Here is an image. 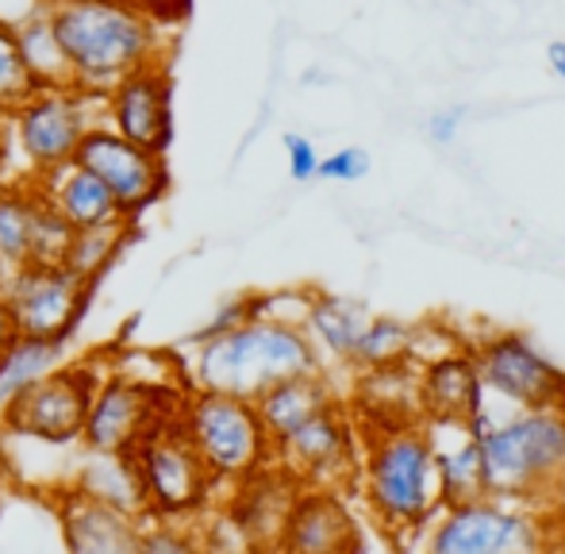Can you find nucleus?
Masks as SVG:
<instances>
[{
    "mask_svg": "<svg viewBox=\"0 0 565 554\" xmlns=\"http://www.w3.org/2000/svg\"><path fill=\"white\" fill-rule=\"evenodd\" d=\"M466 424L481 450L484 493L535 504L565 489V405L512 408L481 390Z\"/></svg>",
    "mask_w": 565,
    "mask_h": 554,
    "instance_id": "f257e3e1",
    "label": "nucleus"
},
{
    "mask_svg": "<svg viewBox=\"0 0 565 554\" xmlns=\"http://www.w3.org/2000/svg\"><path fill=\"white\" fill-rule=\"evenodd\" d=\"M54 35L74 70V85L105 97L119 77L170 62V28L131 0H46Z\"/></svg>",
    "mask_w": 565,
    "mask_h": 554,
    "instance_id": "f03ea898",
    "label": "nucleus"
},
{
    "mask_svg": "<svg viewBox=\"0 0 565 554\" xmlns=\"http://www.w3.org/2000/svg\"><path fill=\"white\" fill-rule=\"evenodd\" d=\"M316 370H323V359L308 339L305 323L254 312L250 320L196 343L181 377L189 390H212L254 401L274 382L316 374Z\"/></svg>",
    "mask_w": 565,
    "mask_h": 554,
    "instance_id": "7ed1b4c3",
    "label": "nucleus"
},
{
    "mask_svg": "<svg viewBox=\"0 0 565 554\" xmlns=\"http://www.w3.org/2000/svg\"><path fill=\"white\" fill-rule=\"evenodd\" d=\"M365 501L385 528L408 532L443 509L439 470L424 427L388 424L365 450Z\"/></svg>",
    "mask_w": 565,
    "mask_h": 554,
    "instance_id": "20e7f679",
    "label": "nucleus"
},
{
    "mask_svg": "<svg viewBox=\"0 0 565 554\" xmlns=\"http://www.w3.org/2000/svg\"><path fill=\"white\" fill-rule=\"evenodd\" d=\"M178 416L189 443L220 486H235L274 462V443L262 427L254 401L212 390H189L181 397Z\"/></svg>",
    "mask_w": 565,
    "mask_h": 554,
    "instance_id": "39448f33",
    "label": "nucleus"
},
{
    "mask_svg": "<svg viewBox=\"0 0 565 554\" xmlns=\"http://www.w3.org/2000/svg\"><path fill=\"white\" fill-rule=\"evenodd\" d=\"M139 466L142 493H147V520H185L196 524L216 501L220 481L189 443L181 416L154 424L131 450Z\"/></svg>",
    "mask_w": 565,
    "mask_h": 554,
    "instance_id": "423d86ee",
    "label": "nucleus"
},
{
    "mask_svg": "<svg viewBox=\"0 0 565 554\" xmlns=\"http://www.w3.org/2000/svg\"><path fill=\"white\" fill-rule=\"evenodd\" d=\"M424 547L431 554H527L546 547V524L527 501L477 493L435 512Z\"/></svg>",
    "mask_w": 565,
    "mask_h": 554,
    "instance_id": "0eeeda50",
    "label": "nucleus"
},
{
    "mask_svg": "<svg viewBox=\"0 0 565 554\" xmlns=\"http://www.w3.org/2000/svg\"><path fill=\"white\" fill-rule=\"evenodd\" d=\"M185 385H162L158 377H139L127 366L100 370V382L93 390L89 413L82 427L85 450H135V443L162 419L181 413Z\"/></svg>",
    "mask_w": 565,
    "mask_h": 554,
    "instance_id": "6e6552de",
    "label": "nucleus"
},
{
    "mask_svg": "<svg viewBox=\"0 0 565 554\" xmlns=\"http://www.w3.org/2000/svg\"><path fill=\"white\" fill-rule=\"evenodd\" d=\"M97 382V362H70V366L62 362L23 393H15L8 405H0V432L46 443V447H74L82 443L85 413Z\"/></svg>",
    "mask_w": 565,
    "mask_h": 554,
    "instance_id": "1a4fd4ad",
    "label": "nucleus"
},
{
    "mask_svg": "<svg viewBox=\"0 0 565 554\" xmlns=\"http://www.w3.org/2000/svg\"><path fill=\"white\" fill-rule=\"evenodd\" d=\"M12 142L28 170L46 173L74 162L85 131L100 124V97L77 85L70 89H35L12 116Z\"/></svg>",
    "mask_w": 565,
    "mask_h": 554,
    "instance_id": "9d476101",
    "label": "nucleus"
},
{
    "mask_svg": "<svg viewBox=\"0 0 565 554\" xmlns=\"http://www.w3.org/2000/svg\"><path fill=\"white\" fill-rule=\"evenodd\" d=\"M15 335L74 339L97 285L70 270L66 263H28L0 277Z\"/></svg>",
    "mask_w": 565,
    "mask_h": 554,
    "instance_id": "9b49d317",
    "label": "nucleus"
},
{
    "mask_svg": "<svg viewBox=\"0 0 565 554\" xmlns=\"http://www.w3.org/2000/svg\"><path fill=\"white\" fill-rule=\"evenodd\" d=\"M74 162L85 166V170L113 193V201L119 204L124 220H131V224L142 216V212L154 209V204L166 196V189H170L166 155L124 139L119 131L108 128L105 120L93 124V128L85 131Z\"/></svg>",
    "mask_w": 565,
    "mask_h": 554,
    "instance_id": "f8f14e48",
    "label": "nucleus"
},
{
    "mask_svg": "<svg viewBox=\"0 0 565 554\" xmlns=\"http://www.w3.org/2000/svg\"><path fill=\"white\" fill-rule=\"evenodd\" d=\"M481 390L512 408L565 405V370L520 331H497L473 354Z\"/></svg>",
    "mask_w": 565,
    "mask_h": 554,
    "instance_id": "ddd939ff",
    "label": "nucleus"
},
{
    "mask_svg": "<svg viewBox=\"0 0 565 554\" xmlns=\"http://www.w3.org/2000/svg\"><path fill=\"white\" fill-rule=\"evenodd\" d=\"M100 120L124 139L166 155L173 139V85L166 62L119 77L100 97Z\"/></svg>",
    "mask_w": 565,
    "mask_h": 554,
    "instance_id": "4468645a",
    "label": "nucleus"
},
{
    "mask_svg": "<svg viewBox=\"0 0 565 554\" xmlns=\"http://www.w3.org/2000/svg\"><path fill=\"white\" fill-rule=\"evenodd\" d=\"M70 235L35 185L0 189V277L28 263H62Z\"/></svg>",
    "mask_w": 565,
    "mask_h": 554,
    "instance_id": "2eb2a0df",
    "label": "nucleus"
},
{
    "mask_svg": "<svg viewBox=\"0 0 565 554\" xmlns=\"http://www.w3.org/2000/svg\"><path fill=\"white\" fill-rule=\"evenodd\" d=\"M274 458L300 481V486H331L339 489L358 466V439L350 419L342 416L339 401L300 424L285 443L274 447Z\"/></svg>",
    "mask_w": 565,
    "mask_h": 554,
    "instance_id": "dca6fc26",
    "label": "nucleus"
},
{
    "mask_svg": "<svg viewBox=\"0 0 565 554\" xmlns=\"http://www.w3.org/2000/svg\"><path fill=\"white\" fill-rule=\"evenodd\" d=\"M358 524L350 516L347 501L331 486H300L285 516L281 540L277 547L305 551V554H328L358 547Z\"/></svg>",
    "mask_w": 565,
    "mask_h": 554,
    "instance_id": "f3484780",
    "label": "nucleus"
},
{
    "mask_svg": "<svg viewBox=\"0 0 565 554\" xmlns=\"http://www.w3.org/2000/svg\"><path fill=\"white\" fill-rule=\"evenodd\" d=\"M54 516H58V532L66 551L74 554H139L142 540V520L127 516L119 509L93 501V497L77 493V489H62L54 501Z\"/></svg>",
    "mask_w": 565,
    "mask_h": 554,
    "instance_id": "a211bd4d",
    "label": "nucleus"
},
{
    "mask_svg": "<svg viewBox=\"0 0 565 554\" xmlns=\"http://www.w3.org/2000/svg\"><path fill=\"white\" fill-rule=\"evenodd\" d=\"M300 481L285 466L269 462L266 470L235 481V497L227 504V524L243 535L246 543H274L281 540L285 516L297 497Z\"/></svg>",
    "mask_w": 565,
    "mask_h": 554,
    "instance_id": "6ab92c4d",
    "label": "nucleus"
},
{
    "mask_svg": "<svg viewBox=\"0 0 565 554\" xmlns=\"http://www.w3.org/2000/svg\"><path fill=\"white\" fill-rule=\"evenodd\" d=\"M35 189L43 193V201L58 212L62 224H66L70 232L105 227V224H119V220H124V212H119V204L113 201V193H108V189L77 162H66V166H58V170L39 173ZM127 224H131V220H127Z\"/></svg>",
    "mask_w": 565,
    "mask_h": 554,
    "instance_id": "aec40b11",
    "label": "nucleus"
},
{
    "mask_svg": "<svg viewBox=\"0 0 565 554\" xmlns=\"http://www.w3.org/2000/svg\"><path fill=\"white\" fill-rule=\"evenodd\" d=\"M424 432H427V439H431L443 504L469 501V497L484 493L481 450H477V439H473V432H469L466 419H458V416H427Z\"/></svg>",
    "mask_w": 565,
    "mask_h": 554,
    "instance_id": "412c9836",
    "label": "nucleus"
},
{
    "mask_svg": "<svg viewBox=\"0 0 565 554\" xmlns=\"http://www.w3.org/2000/svg\"><path fill=\"white\" fill-rule=\"evenodd\" d=\"M70 489L108 504V509L127 512V516L147 520V493H142V478L131 450H89L70 478Z\"/></svg>",
    "mask_w": 565,
    "mask_h": 554,
    "instance_id": "4be33fe9",
    "label": "nucleus"
},
{
    "mask_svg": "<svg viewBox=\"0 0 565 554\" xmlns=\"http://www.w3.org/2000/svg\"><path fill=\"white\" fill-rule=\"evenodd\" d=\"M328 405H335V393H331L323 370L316 374H297L285 377V382H274L269 390H262L254 397V408L262 416V427H266L269 443H285L300 424H308L316 413H323Z\"/></svg>",
    "mask_w": 565,
    "mask_h": 554,
    "instance_id": "5701e85b",
    "label": "nucleus"
},
{
    "mask_svg": "<svg viewBox=\"0 0 565 554\" xmlns=\"http://www.w3.org/2000/svg\"><path fill=\"white\" fill-rule=\"evenodd\" d=\"M416 393H419V408L427 416L466 419L469 408L481 397V377H477L473 354L443 351L435 359H427L424 370L416 374Z\"/></svg>",
    "mask_w": 565,
    "mask_h": 554,
    "instance_id": "b1692460",
    "label": "nucleus"
},
{
    "mask_svg": "<svg viewBox=\"0 0 565 554\" xmlns=\"http://www.w3.org/2000/svg\"><path fill=\"white\" fill-rule=\"evenodd\" d=\"M12 28H15L20 54H23V66H28L35 89H70V85H74V70H70L66 51H62L58 35H54L46 0H31V8Z\"/></svg>",
    "mask_w": 565,
    "mask_h": 554,
    "instance_id": "393cba45",
    "label": "nucleus"
},
{
    "mask_svg": "<svg viewBox=\"0 0 565 554\" xmlns=\"http://www.w3.org/2000/svg\"><path fill=\"white\" fill-rule=\"evenodd\" d=\"M305 331L308 339L316 343V351L331 354L335 362H347L354 366V354H358V343H362V331L370 323V312H365L358 300H347V297H323L316 292L305 308Z\"/></svg>",
    "mask_w": 565,
    "mask_h": 554,
    "instance_id": "a878e982",
    "label": "nucleus"
},
{
    "mask_svg": "<svg viewBox=\"0 0 565 554\" xmlns=\"http://www.w3.org/2000/svg\"><path fill=\"white\" fill-rule=\"evenodd\" d=\"M70 354V339H43V335H15L0 351V405L23 393L31 382L62 366Z\"/></svg>",
    "mask_w": 565,
    "mask_h": 554,
    "instance_id": "bb28decb",
    "label": "nucleus"
},
{
    "mask_svg": "<svg viewBox=\"0 0 565 554\" xmlns=\"http://www.w3.org/2000/svg\"><path fill=\"white\" fill-rule=\"evenodd\" d=\"M127 239H131V224H127V220L105 224V227H85V232L70 235V247H66V255H62V263L77 277L97 285L100 277L113 270L116 258L124 255Z\"/></svg>",
    "mask_w": 565,
    "mask_h": 554,
    "instance_id": "cd10ccee",
    "label": "nucleus"
},
{
    "mask_svg": "<svg viewBox=\"0 0 565 554\" xmlns=\"http://www.w3.org/2000/svg\"><path fill=\"white\" fill-rule=\"evenodd\" d=\"M412 351V328L401 320H388V316H370L362 331V343H358L354 366H385V362H401Z\"/></svg>",
    "mask_w": 565,
    "mask_h": 554,
    "instance_id": "c85d7f7f",
    "label": "nucleus"
},
{
    "mask_svg": "<svg viewBox=\"0 0 565 554\" xmlns=\"http://www.w3.org/2000/svg\"><path fill=\"white\" fill-rule=\"evenodd\" d=\"M31 93H35V82L23 66L15 28L12 20H0V116H12Z\"/></svg>",
    "mask_w": 565,
    "mask_h": 554,
    "instance_id": "c756f323",
    "label": "nucleus"
},
{
    "mask_svg": "<svg viewBox=\"0 0 565 554\" xmlns=\"http://www.w3.org/2000/svg\"><path fill=\"white\" fill-rule=\"evenodd\" d=\"M370 170H373L370 150L365 147H339V150H331V155L320 158L316 178L335 181V185H354V181H362Z\"/></svg>",
    "mask_w": 565,
    "mask_h": 554,
    "instance_id": "7c9ffc66",
    "label": "nucleus"
},
{
    "mask_svg": "<svg viewBox=\"0 0 565 554\" xmlns=\"http://www.w3.org/2000/svg\"><path fill=\"white\" fill-rule=\"evenodd\" d=\"M285 147V166H289V178L297 181V185H308V181H316V170H320V147H316L308 136H300V131H285L281 139Z\"/></svg>",
    "mask_w": 565,
    "mask_h": 554,
    "instance_id": "2f4dec72",
    "label": "nucleus"
},
{
    "mask_svg": "<svg viewBox=\"0 0 565 554\" xmlns=\"http://www.w3.org/2000/svg\"><path fill=\"white\" fill-rule=\"evenodd\" d=\"M254 312H258V297H235V300H227V305H220L216 312H212V320L204 323L201 331H193V335L185 339V347L204 343V339H212V335H220V331L235 328V323L250 320Z\"/></svg>",
    "mask_w": 565,
    "mask_h": 554,
    "instance_id": "473e14b6",
    "label": "nucleus"
},
{
    "mask_svg": "<svg viewBox=\"0 0 565 554\" xmlns=\"http://www.w3.org/2000/svg\"><path fill=\"white\" fill-rule=\"evenodd\" d=\"M139 12H147L150 20H158L162 28H178L181 20L189 15V8H193V0H131Z\"/></svg>",
    "mask_w": 565,
    "mask_h": 554,
    "instance_id": "72a5a7b5",
    "label": "nucleus"
},
{
    "mask_svg": "<svg viewBox=\"0 0 565 554\" xmlns=\"http://www.w3.org/2000/svg\"><path fill=\"white\" fill-rule=\"evenodd\" d=\"M461 131V108H439V113L427 120V139L435 142V147H450L454 139H458Z\"/></svg>",
    "mask_w": 565,
    "mask_h": 554,
    "instance_id": "f704fd0d",
    "label": "nucleus"
},
{
    "mask_svg": "<svg viewBox=\"0 0 565 554\" xmlns=\"http://www.w3.org/2000/svg\"><path fill=\"white\" fill-rule=\"evenodd\" d=\"M546 66H551V74L565 82V39H554L551 46H546Z\"/></svg>",
    "mask_w": 565,
    "mask_h": 554,
    "instance_id": "c9c22d12",
    "label": "nucleus"
},
{
    "mask_svg": "<svg viewBox=\"0 0 565 554\" xmlns=\"http://www.w3.org/2000/svg\"><path fill=\"white\" fill-rule=\"evenodd\" d=\"M15 339V323H12V312H8V300H4V285H0V351Z\"/></svg>",
    "mask_w": 565,
    "mask_h": 554,
    "instance_id": "e433bc0d",
    "label": "nucleus"
}]
</instances>
